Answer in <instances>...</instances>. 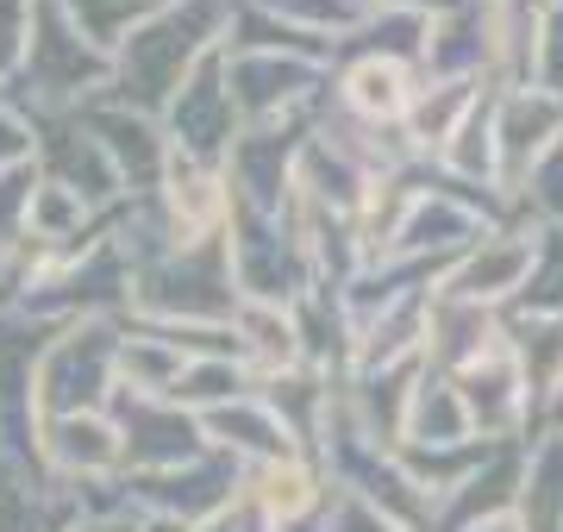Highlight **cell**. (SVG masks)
Masks as SVG:
<instances>
[{"mask_svg": "<svg viewBox=\"0 0 563 532\" xmlns=\"http://www.w3.org/2000/svg\"><path fill=\"white\" fill-rule=\"evenodd\" d=\"M263 501H269V508H282V513H295L307 501V476L301 470H288V476H269V495H263Z\"/></svg>", "mask_w": 563, "mask_h": 532, "instance_id": "2", "label": "cell"}, {"mask_svg": "<svg viewBox=\"0 0 563 532\" xmlns=\"http://www.w3.org/2000/svg\"><path fill=\"white\" fill-rule=\"evenodd\" d=\"M351 101L363 107V113H401L407 107V82L395 63H363L357 76H351Z\"/></svg>", "mask_w": 563, "mask_h": 532, "instance_id": "1", "label": "cell"}]
</instances>
